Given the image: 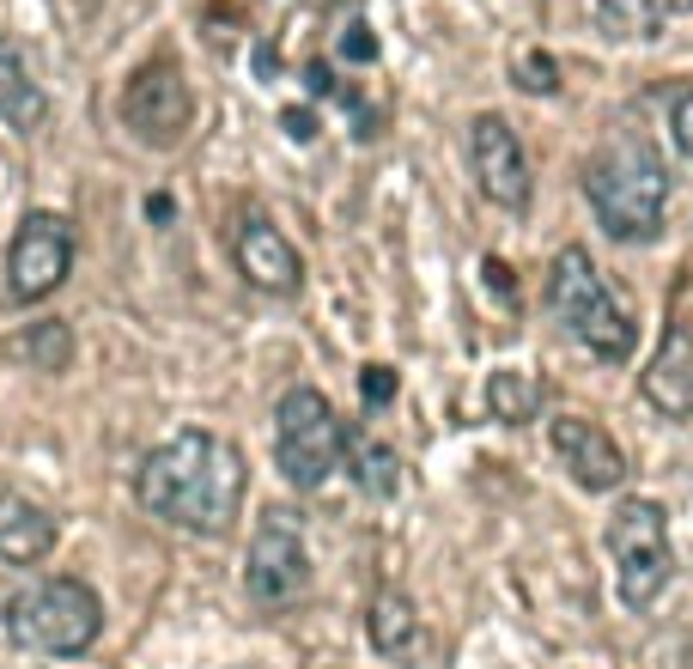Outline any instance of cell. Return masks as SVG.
I'll return each instance as SVG.
<instances>
[{
	"label": "cell",
	"instance_id": "obj_11",
	"mask_svg": "<svg viewBox=\"0 0 693 669\" xmlns=\"http://www.w3.org/2000/svg\"><path fill=\"white\" fill-rule=\"evenodd\" d=\"M231 256H238V274H244L256 293H298L305 286V262H298L293 237L280 232L268 214H244L238 219V232H231Z\"/></svg>",
	"mask_w": 693,
	"mask_h": 669
},
{
	"label": "cell",
	"instance_id": "obj_5",
	"mask_svg": "<svg viewBox=\"0 0 693 669\" xmlns=\"http://www.w3.org/2000/svg\"><path fill=\"white\" fill-rule=\"evenodd\" d=\"M274 456H280V475L298 487V493H310V487H323L329 475L341 468V456H347V426H341V414L329 408L323 389H286L274 408Z\"/></svg>",
	"mask_w": 693,
	"mask_h": 669
},
{
	"label": "cell",
	"instance_id": "obj_3",
	"mask_svg": "<svg viewBox=\"0 0 693 669\" xmlns=\"http://www.w3.org/2000/svg\"><path fill=\"white\" fill-rule=\"evenodd\" d=\"M548 317L566 329L578 347L596 359H627L632 353V317L620 311V298L608 293L602 268L590 262V249L566 244L548 268Z\"/></svg>",
	"mask_w": 693,
	"mask_h": 669
},
{
	"label": "cell",
	"instance_id": "obj_21",
	"mask_svg": "<svg viewBox=\"0 0 693 669\" xmlns=\"http://www.w3.org/2000/svg\"><path fill=\"white\" fill-rule=\"evenodd\" d=\"M511 79L536 98H554L560 92V62L548 49H517V62H511Z\"/></svg>",
	"mask_w": 693,
	"mask_h": 669
},
{
	"label": "cell",
	"instance_id": "obj_15",
	"mask_svg": "<svg viewBox=\"0 0 693 669\" xmlns=\"http://www.w3.org/2000/svg\"><path fill=\"white\" fill-rule=\"evenodd\" d=\"M55 548V517L37 505H7L0 512V561L13 566H37Z\"/></svg>",
	"mask_w": 693,
	"mask_h": 669
},
{
	"label": "cell",
	"instance_id": "obj_2",
	"mask_svg": "<svg viewBox=\"0 0 693 669\" xmlns=\"http://www.w3.org/2000/svg\"><path fill=\"white\" fill-rule=\"evenodd\" d=\"M585 195L596 226L615 244H651L663 232V202H669V171L651 153V141L620 134L585 165Z\"/></svg>",
	"mask_w": 693,
	"mask_h": 669
},
{
	"label": "cell",
	"instance_id": "obj_19",
	"mask_svg": "<svg viewBox=\"0 0 693 669\" xmlns=\"http://www.w3.org/2000/svg\"><path fill=\"white\" fill-rule=\"evenodd\" d=\"M347 468H354V481L365 487L371 499H389L401 487V463L389 445H377V438H347Z\"/></svg>",
	"mask_w": 693,
	"mask_h": 669
},
{
	"label": "cell",
	"instance_id": "obj_26",
	"mask_svg": "<svg viewBox=\"0 0 693 669\" xmlns=\"http://www.w3.org/2000/svg\"><path fill=\"white\" fill-rule=\"evenodd\" d=\"M305 86H310V92H329V86H335V74H329L323 62H310L305 67Z\"/></svg>",
	"mask_w": 693,
	"mask_h": 669
},
{
	"label": "cell",
	"instance_id": "obj_1",
	"mask_svg": "<svg viewBox=\"0 0 693 669\" xmlns=\"http://www.w3.org/2000/svg\"><path fill=\"white\" fill-rule=\"evenodd\" d=\"M134 499L177 529L226 536L238 524V512H244V456L219 433L183 426L158 451H146V463L134 475Z\"/></svg>",
	"mask_w": 693,
	"mask_h": 669
},
{
	"label": "cell",
	"instance_id": "obj_25",
	"mask_svg": "<svg viewBox=\"0 0 693 669\" xmlns=\"http://www.w3.org/2000/svg\"><path fill=\"white\" fill-rule=\"evenodd\" d=\"M280 128H286L293 141H317V116H310V110H286V116H280Z\"/></svg>",
	"mask_w": 693,
	"mask_h": 669
},
{
	"label": "cell",
	"instance_id": "obj_6",
	"mask_svg": "<svg viewBox=\"0 0 693 669\" xmlns=\"http://www.w3.org/2000/svg\"><path fill=\"white\" fill-rule=\"evenodd\" d=\"M608 554H615L620 603L651 608L663 596V584L676 578V554H669V517L657 499H627L608 517Z\"/></svg>",
	"mask_w": 693,
	"mask_h": 669
},
{
	"label": "cell",
	"instance_id": "obj_18",
	"mask_svg": "<svg viewBox=\"0 0 693 669\" xmlns=\"http://www.w3.org/2000/svg\"><path fill=\"white\" fill-rule=\"evenodd\" d=\"M541 396H548V389H541L536 372H493L487 377V408H493V421H505V426L536 421Z\"/></svg>",
	"mask_w": 693,
	"mask_h": 669
},
{
	"label": "cell",
	"instance_id": "obj_23",
	"mask_svg": "<svg viewBox=\"0 0 693 669\" xmlns=\"http://www.w3.org/2000/svg\"><path fill=\"white\" fill-rule=\"evenodd\" d=\"M669 128H676V146L693 158V92H681L676 104H669Z\"/></svg>",
	"mask_w": 693,
	"mask_h": 669
},
{
	"label": "cell",
	"instance_id": "obj_20",
	"mask_svg": "<svg viewBox=\"0 0 693 669\" xmlns=\"http://www.w3.org/2000/svg\"><path fill=\"white\" fill-rule=\"evenodd\" d=\"M13 359L31 365V372H67V359H74V329L67 323H31L13 342Z\"/></svg>",
	"mask_w": 693,
	"mask_h": 669
},
{
	"label": "cell",
	"instance_id": "obj_10",
	"mask_svg": "<svg viewBox=\"0 0 693 669\" xmlns=\"http://www.w3.org/2000/svg\"><path fill=\"white\" fill-rule=\"evenodd\" d=\"M469 165H475V183L493 207H505V214H524L529 207V158L505 116L487 110V116L469 123Z\"/></svg>",
	"mask_w": 693,
	"mask_h": 669
},
{
	"label": "cell",
	"instance_id": "obj_8",
	"mask_svg": "<svg viewBox=\"0 0 693 669\" xmlns=\"http://www.w3.org/2000/svg\"><path fill=\"white\" fill-rule=\"evenodd\" d=\"M123 123L134 128L146 146H177L195 123V92H189L183 67L170 55H153L140 62L123 86Z\"/></svg>",
	"mask_w": 693,
	"mask_h": 669
},
{
	"label": "cell",
	"instance_id": "obj_14",
	"mask_svg": "<svg viewBox=\"0 0 693 669\" xmlns=\"http://www.w3.org/2000/svg\"><path fill=\"white\" fill-rule=\"evenodd\" d=\"M365 627H371V645H377L384 657H396V664H414V657L426 652L420 615H414V603H408L401 591H377V596H371Z\"/></svg>",
	"mask_w": 693,
	"mask_h": 669
},
{
	"label": "cell",
	"instance_id": "obj_17",
	"mask_svg": "<svg viewBox=\"0 0 693 669\" xmlns=\"http://www.w3.org/2000/svg\"><path fill=\"white\" fill-rule=\"evenodd\" d=\"M0 123H13V128L43 123V92H37V79L25 74L18 49H7V37H0Z\"/></svg>",
	"mask_w": 693,
	"mask_h": 669
},
{
	"label": "cell",
	"instance_id": "obj_22",
	"mask_svg": "<svg viewBox=\"0 0 693 669\" xmlns=\"http://www.w3.org/2000/svg\"><path fill=\"white\" fill-rule=\"evenodd\" d=\"M359 396H365L371 408H389L396 402V372H389V365H365V372H359Z\"/></svg>",
	"mask_w": 693,
	"mask_h": 669
},
{
	"label": "cell",
	"instance_id": "obj_4",
	"mask_svg": "<svg viewBox=\"0 0 693 669\" xmlns=\"http://www.w3.org/2000/svg\"><path fill=\"white\" fill-rule=\"evenodd\" d=\"M104 627V603L79 578H43L7 608V633L37 657H79Z\"/></svg>",
	"mask_w": 693,
	"mask_h": 669
},
{
	"label": "cell",
	"instance_id": "obj_12",
	"mask_svg": "<svg viewBox=\"0 0 693 669\" xmlns=\"http://www.w3.org/2000/svg\"><path fill=\"white\" fill-rule=\"evenodd\" d=\"M548 445H554L560 468H566L578 487H590V493H615V487L627 481L620 445L608 438V426L585 421V414H560V421L548 426Z\"/></svg>",
	"mask_w": 693,
	"mask_h": 669
},
{
	"label": "cell",
	"instance_id": "obj_9",
	"mask_svg": "<svg viewBox=\"0 0 693 669\" xmlns=\"http://www.w3.org/2000/svg\"><path fill=\"white\" fill-rule=\"evenodd\" d=\"M74 274V232L62 214H25L7 244V293L18 305H37Z\"/></svg>",
	"mask_w": 693,
	"mask_h": 669
},
{
	"label": "cell",
	"instance_id": "obj_16",
	"mask_svg": "<svg viewBox=\"0 0 693 669\" xmlns=\"http://www.w3.org/2000/svg\"><path fill=\"white\" fill-rule=\"evenodd\" d=\"M681 13H693V0H596V18L615 37H663Z\"/></svg>",
	"mask_w": 693,
	"mask_h": 669
},
{
	"label": "cell",
	"instance_id": "obj_13",
	"mask_svg": "<svg viewBox=\"0 0 693 669\" xmlns=\"http://www.w3.org/2000/svg\"><path fill=\"white\" fill-rule=\"evenodd\" d=\"M645 402L669 421H693V335L681 323L663 335L657 359L645 365Z\"/></svg>",
	"mask_w": 693,
	"mask_h": 669
},
{
	"label": "cell",
	"instance_id": "obj_7",
	"mask_svg": "<svg viewBox=\"0 0 693 669\" xmlns=\"http://www.w3.org/2000/svg\"><path fill=\"white\" fill-rule=\"evenodd\" d=\"M244 591L256 608H286L310 591V554H305V529L286 505H268L256 536H249V561H244Z\"/></svg>",
	"mask_w": 693,
	"mask_h": 669
},
{
	"label": "cell",
	"instance_id": "obj_24",
	"mask_svg": "<svg viewBox=\"0 0 693 669\" xmlns=\"http://www.w3.org/2000/svg\"><path fill=\"white\" fill-rule=\"evenodd\" d=\"M341 55H347V62H377V37H371L365 25H347V31H341Z\"/></svg>",
	"mask_w": 693,
	"mask_h": 669
}]
</instances>
